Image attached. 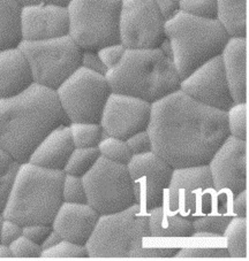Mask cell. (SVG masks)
Returning a JSON list of instances; mask_svg holds the SVG:
<instances>
[{"label":"cell","instance_id":"cell-46","mask_svg":"<svg viewBox=\"0 0 249 261\" xmlns=\"http://www.w3.org/2000/svg\"><path fill=\"white\" fill-rule=\"evenodd\" d=\"M8 258H12L10 247H8V245L2 244V243H0V259H8Z\"/></svg>","mask_w":249,"mask_h":261},{"label":"cell","instance_id":"cell-41","mask_svg":"<svg viewBox=\"0 0 249 261\" xmlns=\"http://www.w3.org/2000/svg\"><path fill=\"white\" fill-rule=\"evenodd\" d=\"M81 67H85V68L92 69L97 73H101L103 75L106 74L107 69L105 66L102 64L97 56V52L95 51H83L82 53V61H81Z\"/></svg>","mask_w":249,"mask_h":261},{"label":"cell","instance_id":"cell-33","mask_svg":"<svg viewBox=\"0 0 249 261\" xmlns=\"http://www.w3.org/2000/svg\"><path fill=\"white\" fill-rule=\"evenodd\" d=\"M179 11L203 19H217V0H179Z\"/></svg>","mask_w":249,"mask_h":261},{"label":"cell","instance_id":"cell-23","mask_svg":"<svg viewBox=\"0 0 249 261\" xmlns=\"http://www.w3.org/2000/svg\"><path fill=\"white\" fill-rule=\"evenodd\" d=\"M21 12L22 5L17 0H0V51L21 44Z\"/></svg>","mask_w":249,"mask_h":261},{"label":"cell","instance_id":"cell-12","mask_svg":"<svg viewBox=\"0 0 249 261\" xmlns=\"http://www.w3.org/2000/svg\"><path fill=\"white\" fill-rule=\"evenodd\" d=\"M208 167L218 192V212L228 214L229 198L247 189V141L229 135L214 153Z\"/></svg>","mask_w":249,"mask_h":261},{"label":"cell","instance_id":"cell-36","mask_svg":"<svg viewBox=\"0 0 249 261\" xmlns=\"http://www.w3.org/2000/svg\"><path fill=\"white\" fill-rule=\"evenodd\" d=\"M12 253V258H40L42 247L36 244L29 238L21 235L19 238L8 245Z\"/></svg>","mask_w":249,"mask_h":261},{"label":"cell","instance_id":"cell-18","mask_svg":"<svg viewBox=\"0 0 249 261\" xmlns=\"http://www.w3.org/2000/svg\"><path fill=\"white\" fill-rule=\"evenodd\" d=\"M99 214L88 204L62 202L51 223L61 240L85 245L93 235Z\"/></svg>","mask_w":249,"mask_h":261},{"label":"cell","instance_id":"cell-44","mask_svg":"<svg viewBox=\"0 0 249 261\" xmlns=\"http://www.w3.org/2000/svg\"><path fill=\"white\" fill-rule=\"evenodd\" d=\"M22 6L34 5V4H53V5L67 6L70 0H17Z\"/></svg>","mask_w":249,"mask_h":261},{"label":"cell","instance_id":"cell-30","mask_svg":"<svg viewBox=\"0 0 249 261\" xmlns=\"http://www.w3.org/2000/svg\"><path fill=\"white\" fill-rule=\"evenodd\" d=\"M20 164L0 148V213L6 204L8 193L11 191L13 181L19 169Z\"/></svg>","mask_w":249,"mask_h":261},{"label":"cell","instance_id":"cell-14","mask_svg":"<svg viewBox=\"0 0 249 261\" xmlns=\"http://www.w3.org/2000/svg\"><path fill=\"white\" fill-rule=\"evenodd\" d=\"M135 205L141 210L164 205L173 168L155 152L133 155L127 164Z\"/></svg>","mask_w":249,"mask_h":261},{"label":"cell","instance_id":"cell-7","mask_svg":"<svg viewBox=\"0 0 249 261\" xmlns=\"http://www.w3.org/2000/svg\"><path fill=\"white\" fill-rule=\"evenodd\" d=\"M69 36L83 49L95 51L119 42L121 0H70Z\"/></svg>","mask_w":249,"mask_h":261},{"label":"cell","instance_id":"cell-24","mask_svg":"<svg viewBox=\"0 0 249 261\" xmlns=\"http://www.w3.org/2000/svg\"><path fill=\"white\" fill-rule=\"evenodd\" d=\"M217 20L230 37H247V0H217Z\"/></svg>","mask_w":249,"mask_h":261},{"label":"cell","instance_id":"cell-15","mask_svg":"<svg viewBox=\"0 0 249 261\" xmlns=\"http://www.w3.org/2000/svg\"><path fill=\"white\" fill-rule=\"evenodd\" d=\"M150 116V102L112 92L104 106L99 124L107 136L126 141L134 134L147 130Z\"/></svg>","mask_w":249,"mask_h":261},{"label":"cell","instance_id":"cell-9","mask_svg":"<svg viewBox=\"0 0 249 261\" xmlns=\"http://www.w3.org/2000/svg\"><path fill=\"white\" fill-rule=\"evenodd\" d=\"M56 93L69 123H99L112 91L105 75L80 67L56 90Z\"/></svg>","mask_w":249,"mask_h":261},{"label":"cell","instance_id":"cell-22","mask_svg":"<svg viewBox=\"0 0 249 261\" xmlns=\"http://www.w3.org/2000/svg\"><path fill=\"white\" fill-rule=\"evenodd\" d=\"M148 227L152 238H189L194 229L192 219L173 212L164 205L148 211Z\"/></svg>","mask_w":249,"mask_h":261},{"label":"cell","instance_id":"cell-32","mask_svg":"<svg viewBox=\"0 0 249 261\" xmlns=\"http://www.w3.org/2000/svg\"><path fill=\"white\" fill-rule=\"evenodd\" d=\"M40 258H88V254L85 245L75 244V243L61 240L60 242H58L56 245L43 250Z\"/></svg>","mask_w":249,"mask_h":261},{"label":"cell","instance_id":"cell-13","mask_svg":"<svg viewBox=\"0 0 249 261\" xmlns=\"http://www.w3.org/2000/svg\"><path fill=\"white\" fill-rule=\"evenodd\" d=\"M165 21L153 0H121L119 42L126 48H158L165 38Z\"/></svg>","mask_w":249,"mask_h":261},{"label":"cell","instance_id":"cell-25","mask_svg":"<svg viewBox=\"0 0 249 261\" xmlns=\"http://www.w3.org/2000/svg\"><path fill=\"white\" fill-rule=\"evenodd\" d=\"M248 220L247 218L232 217L229 226L226 227L223 237L228 243L230 258H246L248 256L247 247Z\"/></svg>","mask_w":249,"mask_h":261},{"label":"cell","instance_id":"cell-4","mask_svg":"<svg viewBox=\"0 0 249 261\" xmlns=\"http://www.w3.org/2000/svg\"><path fill=\"white\" fill-rule=\"evenodd\" d=\"M148 217L133 205L119 213L99 215L85 244L88 258H171L179 249L151 246Z\"/></svg>","mask_w":249,"mask_h":261},{"label":"cell","instance_id":"cell-2","mask_svg":"<svg viewBox=\"0 0 249 261\" xmlns=\"http://www.w3.org/2000/svg\"><path fill=\"white\" fill-rule=\"evenodd\" d=\"M69 124L54 90L33 83L14 97L0 99V148L19 164L59 125Z\"/></svg>","mask_w":249,"mask_h":261},{"label":"cell","instance_id":"cell-28","mask_svg":"<svg viewBox=\"0 0 249 261\" xmlns=\"http://www.w3.org/2000/svg\"><path fill=\"white\" fill-rule=\"evenodd\" d=\"M97 148L101 156L116 164L127 166L129 160L133 156V153L130 152L126 141H122V139L116 137H103Z\"/></svg>","mask_w":249,"mask_h":261},{"label":"cell","instance_id":"cell-16","mask_svg":"<svg viewBox=\"0 0 249 261\" xmlns=\"http://www.w3.org/2000/svg\"><path fill=\"white\" fill-rule=\"evenodd\" d=\"M179 89L194 100L216 110L226 112L234 102L220 56L212 58L181 80Z\"/></svg>","mask_w":249,"mask_h":261},{"label":"cell","instance_id":"cell-34","mask_svg":"<svg viewBox=\"0 0 249 261\" xmlns=\"http://www.w3.org/2000/svg\"><path fill=\"white\" fill-rule=\"evenodd\" d=\"M62 201L72 204H87L82 178L65 174L61 188Z\"/></svg>","mask_w":249,"mask_h":261},{"label":"cell","instance_id":"cell-8","mask_svg":"<svg viewBox=\"0 0 249 261\" xmlns=\"http://www.w3.org/2000/svg\"><path fill=\"white\" fill-rule=\"evenodd\" d=\"M28 60L34 83L56 90L81 67L83 49L69 35L19 45Z\"/></svg>","mask_w":249,"mask_h":261},{"label":"cell","instance_id":"cell-21","mask_svg":"<svg viewBox=\"0 0 249 261\" xmlns=\"http://www.w3.org/2000/svg\"><path fill=\"white\" fill-rule=\"evenodd\" d=\"M34 83L33 74L20 47L0 51V99L24 92Z\"/></svg>","mask_w":249,"mask_h":261},{"label":"cell","instance_id":"cell-47","mask_svg":"<svg viewBox=\"0 0 249 261\" xmlns=\"http://www.w3.org/2000/svg\"><path fill=\"white\" fill-rule=\"evenodd\" d=\"M3 220H4V217H3V214L0 213V228H2V222H3Z\"/></svg>","mask_w":249,"mask_h":261},{"label":"cell","instance_id":"cell-45","mask_svg":"<svg viewBox=\"0 0 249 261\" xmlns=\"http://www.w3.org/2000/svg\"><path fill=\"white\" fill-rule=\"evenodd\" d=\"M61 238L59 237L58 233L56 231H51L49 233V236L45 238V241L43 242V244L40 245V247H42V251L45 250V249H49V247H51L53 245H56L58 242H60Z\"/></svg>","mask_w":249,"mask_h":261},{"label":"cell","instance_id":"cell-38","mask_svg":"<svg viewBox=\"0 0 249 261\" xmlns=\"http://www.w3.org/2000/svg\"><path fill=\"white\" fill-rule=\"evenodd\" d=\"M126 143H127L133 155L143 154V153L152 151L151 139L147 130H142V132L134 134L133 136L126 139Z\"/></svg>","mask_w":249,"mask_h":261},{"label":"cell","instance_id":"cell-20","mask_svg":"<svg viewBox=\"0 0 249 261\" xmlns=\"http://www.w3.org/2000/svg\"><path fill=\"white\" fill-rule=\"evenodd\" d=\"M74 148L69 124H62L45 136L31 153L28 161L45 169L64 172Z\"/></svg>","mask_w":249,"mask_h":261},{"label":"cell","instance_id":"cell-11","mask_svg":"<svg viewBox=\"0 0 249 261\" xmlns=\"http://www.w3.org/2000/svg\"><path fill=\"white\" fill-rule=\"evenodd\" d=\"M166 196L167 207L188 219L218 212V192L208 165L173 169Z\"/></svg>","mask_w":249,"mask_h":261},{"label":"cell","instance_id":"cell-19","mask_svg":"<svg viewBox=\"0 0 249 261\" xmlns=\"http://www.w3.org/2000/svg\"><path fill=\"white\" fill-rule=\"evenodd\" d=\"M247 37H230L220 53L234 102H247Z\"/></svg>","mask_w":249,"mask_h":261},{"label":"cell","instance_id":"cell-35","mask_svg":"<svg viewBox=\"0 0 249 261\" xmlns=\"http://www.w3.org/2000/svg\"><path fill=\"white\" fill-rule=\"evenodd\" d=\"M176 258H230L226 247H209V246H194L179 249L175 255Z\"/></svg>","mask_w":249,"mask_h":261},{"label":"cell","instance_id":"cell-27","mask_svg":"<svg viewBox=\"0 0 249 261\" xmlns=\"http://www.w3.org/2000/svg\"><path fill=\"white\" fill-rule=\"evenodd\" d=\"M69 128L74 147H97L103 138L104 132L99 123L71 122Z\"/></svg>","mask_w":249,"mask_h":261},{"label":"cell","instance_id":"cell-3","mask_svg":"<svg viewBox=\"0 0 249 261\" xmlns=\"http://www.w3.org/2000/svg\"><path fill=\"white\" fill-rule=\"evenodd\" d=\"M105 77L111 91L155 102L179 89L180 77L163 47L126 48L119 64Z\"/></svg>","mask_w":249,"mask_h":261},{"label":"cell","instance_id":"cell-26","mask_svg":"<svg viewBox=\"0 0 249 261\" xmlns=\"http://www.w3.org/2000/svg\"><path fill=\"white\" fill-rule=\"evenodd\" d=\"M99 156H101V154H99L97 147H75L65 166L64 173L72 175V176L82 177L93 168V166L96 164Z\"/></svg>","mask_w":249,"mask_h":261},{"label":"cell","instance_id":"cell-37","mask_svg":"<svg viewBox=\"0 0 249 261\" xmlns=\"http://www.w3.org/2000/svg\"><path fill=\"white\" fill-rule=\"evenodd\" d=\"M126 51V47L121 43H115L107 46L99 48L97 51V56L102 64L105 66V68L108 70L116 67L119 64L122 56Z\"/></svg>","mask_w":249,"mask_h":261},{"label":"cell","instance_id":"cell-43","mask_svg":"<svg viewBox=\"0 0 249 261\" xmlns=\"http://www.w3.org/2000/svg\"><path fill=\"white\" fill-rule=\"evenodd\" d=\"M247 199H248V192L247 189L241 192H239L237 196L233 197V217L239 218H247Z\"/></svg>","mask_w":249,"mask_h":261},{"label":"cell","instance_id":"cell-17","mask_svg":"<svg viewBox=\"0 0 249 261\" xmlns=\"http://www.w3.org/2000/svg\"><path fill=\"white\" fill-rule=\"evenodd\" d=\"M22 40L37 42L69 35L70 22L66 6L34 4L22 6Z\"/></svg>","mask_w":249,"mask_h":261},{"label":"cell","instance_id":"cell-42","mask_svg":"<svg viewBox=\"0 0 249 261\" xmlns=\"http://www.w3.org/2000/svg\"><path fill=\"white\" fill-rule=\"evenodd\" d=\"M164 21L170 20L179 12V0H153Z\"/></svg>","mask_w":249,"mask_h":261},{"label":"cell","instance_id":"cell-40","mask_svg":"<svg viewBox=\"0 0 249 261\" xmlns=\"http://www.w3.org/2000/svg\"><path fill=\"white\" fill-rule=\"evenodd\" d=\"M22 235V226L10 219L4 218L0 228V243L5 245H10L16 238Z\"/></svg>","mask_w":249,"mask_h":261},{"label":"cell","instance_id":"cell-1","mask_svg":"<svg viewBox=\"0 0 249 261\" xmlns=\"http://www.w3.org/2000/svg\"><path fill=\"white\" fill-rule=\"evenodd\" d=\"M147 132L152 152L173 169L208 165L229 136L225 111L203 105L180 89L151 103Z\"/></svg>","mask_w":249,"mask_h":261},{"label":"cell","instance_id":"cell-5","mask_svg":"<svg viewBox=\"0 0 249 261\" xmlns=\"http://www.w3.org/2000/svg\"><path fill=\"white\" fill-rule=\"evenodd\" d=\"M65 173L30 164L19 166L8 193L3 217L22 227L27 224H51L61 206V188Z\"/></svg>","mask_w":249,"mask_h":261},{"label":"cell","instance_id":"cell-29","mask_svg":"<svg viewBox=\"0 0 249 261\" xmlns=\"http://www.w3.org/2000/svg\"><path fill=\"white\" fill-rule=\"evenodd\" d=\"M247 119H248V103L233 102L226 111L229 135L241 141H247Z\"/></svg>","mask_w":249,"mask_h":261},{"label":"cell","instance_id":"cell-6","mask_svg":"<svg viewBox=\"0 0 249 261\" xmlns=\"http://www.w3.org/2000/svg\"><path fill=\"white\" fill-rule=\"evenodd\" d=\"M170 57L180 80L220 56L230 36L217 19H203L179 11L165 21Z\"/></svg>","mask_w":249,"mask_h":261},{"label":"cell","instance_id":"cell-31","mask_svg":"<svg viewBox=\"0 0 249 261\" xmlns=\"http://www.w3.org/2000/svg\"><path fill=\"white\" fill-rule=\"evenodd\" d=\"M232 217L228 214H207L192 219L194 231H208L223 237Z\"/></svg>","mask_w":249,"mask_h":261},{"label":"cell","instance_id":"cell-10","mask_svg":"<svg viewBox=\"0 0 249 261\" xmlns=\"http://www.w3.org/2000/svg\"><path fill=\"white\" fill-rule=\"evenodd\" d=\"M82 178L87 204L99 215L122 212L135 205L127 166L99 156Z\"/></svg>","mask_w":249,"mask_h":261},{"label":"cell","instance_id":"cell-39","mask_svg":"<svg viewBox=\"0 0 249 261\" xmlns=\"http://www.w3.org/2000/svg\"><path fill=\"white\" fill-rule=\"evenodd\" d=\"M52 231L51 224H27V226L22 227V235L29 238L30 241L38 245H42L45 238L49 236V233Z\"/></svg>","mask_w":249,"mask_h":261}]
</instances>
